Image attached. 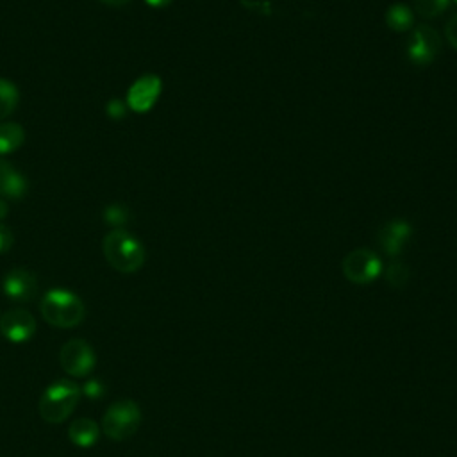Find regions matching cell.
Listing matches in <instances>:
<instances>
[{
  "instance_id": "obj_1",
  "label": "cell",
  "mask_w": 457,
  "mask_h": 457,
  "mask_svg": "<svg viewBox=\"0 0 457 457\" xmlns=\"http://www.w3.org/2000/svg\"><path fill=\"white\" fill-rule=\"evenodd\" d=\"M107 262L120 273H134L145 262V246L125 228H112L102 241Z\"/></svg>"
},
{
  "instance_id": "obj_2",
  "label": "cell",
  "mask_w": 457,
  "mask_h": 457,
  "mask_svg": "<svg viewBox=\"0 0 457 457\" xmlns=\"http://www.w3.org/2000/svg\"><path fill=\"white\" fill-rule=\"evenodd\" d=\"M39 311L43 320L57 328L77 327L86 316L84 302L66 289L46 291L39 302Z\"/></svg>"
},
{
  "instance_id": "obj_3",
  "label": "cell",
  "mask_w": 457,
  "mask_h": 457,
  "mask_svg": "<svg viewBox=\"0 0 457 457\" xmlns=\"http://www.w3.org/2000/svg\"><path fill=\"white\" fill-rule=\"evenodd\" d=\"M82 389L79 384L61 378L52 382L39 398V414L48 423L64 421L77 407Z\"/></svg>"
},
{
  "instance_id": "obj_4",
  "label": "cell",
  "mask_w": 457,
  "mask_h": 457,
  "mask_svg": "<svg viewBox=\"0 0 457 457\" xmlns=\"http://www.w3.org/2000/svg\"><path fill=\"white\" fill-rule=\"evenodd\" d=\"M141 423V409L132 400H118L102 418V430L112 441H125L136 434Z\"/></svg>"
},
{
  "instance_id": "obj_5",
  "label": "cell",
  "mask_w": 457,
  "mask_h": 457,
  "mask_svg": "<svg viewBox=\"0 0 457 457\" xmlns=\"http://www.w3.org/2000/svg\"><path fill=\"white\" fill-rule=\"evenodd\" d=\"M380 273L382 261L370 248H355L343 259V275L353 284H370Z\"/></svg>"
},
{
  "instance_id": "obj_6",
  "label": "cell",
  "mask_w": 457,
  "mask_h": 457,
  "mask_svg": "<svg viewBox=\"0 0 457 457\" xmlns=\"http://www.w3.org/2000/svg\"><path fill=\"white\" fill-rule=\"evenodd\" d=\"M61 368L71 377H86L95 370L96 357L84 339H70L59 350Z\"/></svg>"
},
{
  "instance_id": "obj_7",
  "label": "cell",
  "mask_w": 457,
  "mask_h": 457,
  "mask_svg": "<svg viewBox=\"0 0 457 457\" xmlns=\"http://www.w3.org/2000/svg\"><path fill=\"white\" fill-rule=\"evenodd\" d=\"M441 50V37L430 25H420L407 43V59L416 66H428Z\"/></svg>"
},
{
  "instance_id": "obj_8",
  "label": "cell",
  "mask_w": 457,
  "mask_h": 457,
  "mask_svg": "<svg viewBox=\"0 0 457 457\" xmlns=\"http://www.w3.org/2000/svg\"><path fill=\"white\" fill-rule=\"evenodd\" d=\"M162 89V82L157 75L146 73L134 80V84L129 87L127 93V107L132 109L134 112H148Z\"/></svg>"
},
{
  "instance_id": "obj_9",
  "label": "cell",
  "mask_w": 457,
  "mask_h": 457,
  "mask_svg": "<svg viewBox=\"0 0 457 457\" xmlns=\"http://www.w3.org/2000/svg\"><path fill=\"white\" fill-rule=\"evenodd\" d=\"M0 332L11 343H25L36 332V320L25 309H9L0 316Z\"/></svg>"
},
{
  "instance_id": "obj_10",
  "label": "cell",
  "mask_w": 457,
  "mask_h": 457,
  "mask_svg": "<svg viewBox=\"0 0 457 457\" xmlns=\"http://www.w3.org/2000/svg\"><path fill=\"white\" fill-rule=\"evenodd\" d=\"M2 289L14 302H29L37 293V278L25 268H14L4 277Z\"/></svg>"
},
{
  "instance_id": "obj_11",
  "label": "cell",
  "mask_w": 457,
  "mask_h": 457,
  "mask_svg": "<svg viewBox=\"0 0 457 457\" xmlns=\"http://www.w3.org/2000/svg\"><path fill=\"white\" fill-rule=\"evenodd\" d=\"M411 234H412L411 223H407L405 220H391L380 227L378 243L387 255L396 257L402 253Z\"/></svg>"
},
{
  "instance_id": "obj_12",
  "label": "cell",
  "mask_w": 457,
  "mask_h": 457,
  "mask_svg": "<svg viewBox=\"0 0 457 457\" xmlns=\"http://www.w3.org/2000/svg\"><path fill=\"white\" fill-rule=\"evenodd\" d=\"M27 193V179L7 161L0 159V198L20 200Z\"/></svg>"
},
{
  "instance_id": "obj_13",
  "label": "cell",
  "mask_w": 457,
  "mask_h": 457,
  "mask_svg": "<svg viewBox=\"0 0 457 457\" xmlns=\"http://www.w3.org/2000/svg\"><path fill=\"white\" fill-rule=\"evenodd\" d=\"M100 436V427L91 418H77L68 427V437L73 445L80 448H89L96 443Z\"/></svg>"
},
{
  "instance_id": "obj_14",
  "label": "cell",
  "mask_w": 457,
  "mask_h": 457,
  "mask_svg": "<svg viewBox=\"0 0 457 457\" xmlns=\"http://www.w3.org/2000/svg\"><path fill=\"white\" fill-rule=\"evenodd\" d=\"M25 141V130L20 123L4 121L0 123V155H7L18 150Z\"/></svg>"
},
{
  "instance_id": "obj_15",
  "label": "cell",
  "mask_w": 457,
  "mask_h": 457,
  "mask_svg": "<svg viewBox=\"0 0 457 457\" xmlns=\"http://www.w3.org/2000/svg\"><path fill=\"white\" fill-rule=\"evenodd\" d=\"M414 14L405 4H393L386 11V25L395 32H405L412 27Z\"/></svg>"
},
{
  "instance_id": "obj_16",
  "label": "cell",
  "mask_w": 457,
  "mask_h": 457,
  "mask_svg": "<svg viewBox=\"0 0 457 457\" xmlns=\"http://www.w3.org/2000/svg\"><path fill=\"white\" fill-rule=\"evenodd\" d=\"M18 98V87L11 80L0 77V121L5 120L16 109Z\"/></svg>"
},
{
  "instance_id": "obj_17",
  "label": "cell",
  "mask_w": 457,
  "mask_h": 457,
  "mask_svg": "<svg viewBox=\"0 0 457 457\" xmlns=\"http://www.w3.org/2000/svg\"><path fill=\"white\" fill-rule=\"evenodd\" d=\"M448 4H450V0H414L416 12L425 20H432V18L443 14L446 11Z\"/></svg>"
},
{
  "instance_id": "obj_18",
  "label": "cell",
  "mask_w": 457,
  "mask_h": 457,
  "mask_svg": "<svg viewBox=\"0 0 457 457\" xmlns=\"http://www.w3.org/2000/svg\"><path fill=\"white\" fill-rule=\"evenodd\" d=\"M104 220H105L107 225L118 228V227L129 223V220H130V211H129L127 205H123V204H111V205H107V207L104 209Z\"/></svg>"
},
{
  "instance_id": "obj_19",
  "label": "cell",
  "mask_w": 457,
  "mask_h": 457,
  "mask_svg": "<svg viewBox=\"0 0 457 457\" xmlns=\"http://www.w3.org/2000/svg\"><path fill=\"white\" fill-rule=\"evenodd\" d=\"M386 280L393 287H403L409 280V268L402 261H393L386 270Z\"/></svg>"
},
{
  "instance_id": "obj_20",
  "label": "cell",
  "mask_w": 457,
  "mask_h": 457,
  "mask_svg": "<svg viewBox=\"0 0 457 457\" xmlns=\"http://www.w3.org/2000/svg\"><path fill=\"white\" fill-rule=\"evenodd\" d=\"M12 245H14V236H12L11 228L7 225L0 223V253L9 252Z\"/></svg>"
},
{
  "instance_id": "obj_21",
  "label": "cell",
  "mask_w": 457,
  "mask_h": 457,
  "mask_svg": "<svg viewBox=\"0 0 457 457\" xmlns=\"http://www.w3.org/2000/svg\"><path fill=\"white\" fill-rule=\"evenodd\" d=\"M445 36L448 43L457 50V14H453L445 25Z\"/></svg>"
},
{
  "instance_id": "obj_22",
  "label": "cell",
  "mask_w": 457,
  "mask_h": 457,
  "mask_svg": "<svg viewBox=\"0 0 457 457\" xmlns=\"http://www.w3.org/2000/svg\"><path fill=\"white\" fill-rule=\"evenodd\" d=\"M125 111H127V105H125L123 102L116 100V98L107 104V114H109V118H112V120L123 118V116H125Z\"/></svg>"
},
{
  "instance_id": "obj_23",
  "label": "cell",
  "mask_w": 457,
  "mask_h": 457,
  "mask_svg": "<svg viewBox=\"0 0 457 457\" xmlns=\"http://www.w3.org/2000/svg\"><path fill=\"white\" fill-rule=\"evenodd\" d=\"M89 398H98L104 395V384L100 380H89L84 384V389H82Z\"/></svg>"
},
{
  "instance_id": "obj_24",
  "label": "cell",
  "mask_w": 457,
  "mask_h": 457,
  "mask_svg": "<svg viewBox=\"0 0 457 457\" xmlns=\"http://www.w3.org/2000/svg\"><path fill=\"white\" fill-rule=\"evenodd\" d=\"M146 5L154 7V9H162V7H168L173 0H145Z\"/></svg>"
},
{
  "instance_id": "obj_25",
  "label": "cell",
  "mask_w": 457,
  "mask_h": 457,
  "mask_svg": "<svg viewBox=\"0 0 457 457\" xmlns=\"http://www.w3.org/2000/svg\"><path fill=\"white\" fill-rule=\"evenodd\" d=\"M100 2L111 7H121V5H127L130 0H100Z\"/></svg>"
},
{
  "instance_id": "obj_26",
  "label": "cell",
  "mask_w": 457,
  "mask_h": 457,
  "mask_svg": "<svg viewBox=\"0 0 457 457\" xmlns=\"http://www.w3.org/2000/svg\"><path fill=\"white\" fill-rule=\"evenodd\" d=\"M7 212H9V205L4 198H0V223H2V220H5Z\"/></svg>"
},
{
  "instance_id": "obj_27",
  "label": "cell",
  "mask_w": 457,
  "mask_h": 457,
  "mask_svg": "<svg viewBox=\"0 0 457 457\" xmlns=\"http://www.w3.org/2000/svg\"><path fill=\"white\" fill-rule=\"evenodd\" d=\"M453 2H455V4H457V0H453Z\"/></svg>"
}]
</instances>
